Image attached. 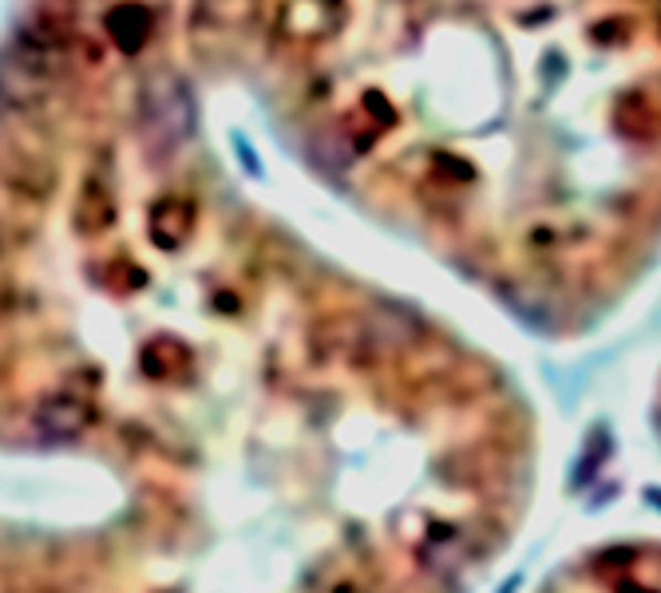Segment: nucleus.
<instances>
[{"instance_id": "obj_2", "label": "nucleus", "mask_w": 661, "mask_h": 593, "mask_svg": "<svg viewBox=\"0 0 661 593\" xmlns=\"http://www.w3.org/2000/svg\"><path fill=\"white\" fill-rule=\"evenodd\" d=\"M190 95L170 80H151L143 92V127L159 147H179L190 135Z\"/></svg>"}, {"instance_id": "obj_1", "label": "nucleus", "mask_w": 661, "mask_h": 593, "mask_svg": "<svg viewBox=\"0 0 661 593\" xmlns=\"http://www.w3.org/2000/svg\"><path fill=\"white\" fill-rule=\"evenodd\" d=\"M538 593H661V547L638 542L595 550L583 562L558 570Z\"/></svg>"}, {"instance_id": "obj_4", "label": "nucleus", "mask_w": 661, "mask_h": 593, "mask_svg": "<svg viewBox=\"0 0 661 593\" xmlns=\"http://www.w3.org/2000/svg\"><path fill=\"white\" fill-rule=\"evenodd\" d=\"M112 32L115 40L127 47V52H135V47L143 44V40L151 36V24H147V12L135 9V4H127V9H119L112 17Z\"/></svg>"}, {"instance_id": "obj_3", "label": "nucleus", "mask_w": 661, "mask_h": 593, "mask_svg": "<svg viewBox=\"0 0 661 593\" xmlns=\"http://www.w3.org/2000/svg\"><path fill=\"white\" fill-rule=\"evenodd\" d=\"M87 424H92V407L76 395H52L36 412V427L48 440H76Z\"/></svg>"}]
</instances>
